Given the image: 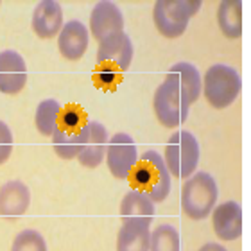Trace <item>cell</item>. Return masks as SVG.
Instances as JSON below:
<instances>
[{"label":"cell","instance_id":"6da1fadb","mask_svg":"<svg viewBox=\"0 0 251 251\" xmlns=\"http://www.w3.org/2000/svg\"><path fill=\"white\" fill-rule=\"evenodd\" d=\"M133 188L140 190L152 203H162L171 194L173 176L169 173L163 156L158 151H144L131 171L129 178Z\"/></svg>","mask_w":251,"mask_h":251},{"label":"cell","instance_id":"7a4b0ae2","mask_svg":"<svg viewBox=\"0 0 251 251\" xmlns=\"http://www.w3.org/2000/svg\"><path fill=\"white\" fill-rule=\"evenodd\" d=\"M86 131H88V119L81 108L77 106L63 108L56 129L50 136L56 154L61 160L77 158L86 140Z\"/></svg>","mask_w":251,"mask_h":251},{"label":"cell","instance_id":"3957f363","mask_svg":"<svg viewBox=\"0 0 251 251\" xmlns=\"http://www.w3.org/2000/svg\"><path fill=\"white\" fill-rule=\"evenodd\" d=\"M219 188L212 174L194 173L181 187V210L190 219H206L215 208Z\"/></svg>","mask_w":251,"mask_h":251},{"label":"cell","instance_id":"277c9868","mask_svg":"<svg viewBox=\"0 0 251 251\" xmlns=\"http://www.w3.org/2000/svg\"><path fill=\"white\" fill-rule=\"evenodd\" d=\"M204 99L215 110H225L239 97L242 88L241 74L225 63H215L204 72L201 81Z\"/></svg>","mask_w":251,"mask_h":251},{"label":"cell","instance_id":"5b68a950","mask_svg":"<svg viewBox=\"0 0 251 251\" xmlns=\"http://www.w3.org/2000/svg\"><path fill=\"white\" fill-rule=\"evenodd\" d=\"M162 156L171 176L179 179L190 178L196 173L199 156H201L198 138L187 129L174 131L167 140L165 154H162Z\"/></svg>","mask_w":251,"mask_h":251},{"label":"cell","instance_id":"8992f818","mask_svg":"<svg viewBox=\"0 0 251 251\" xmlns=\"http://www.w3.org/2000/svg\"><path fill=\"white\" fill-rule=\"evenodd\" d=\"M201 5V0H158L152 7V22L162 36L179 38Z\"/></svg>","mask_w":251,"mask_h":251},{"label":"cell","instance_id":"52a82bcc","mask_svg":"<svg viewBox=\"0 0 251 251\" xmlns=\"http://www.w3.org/2000/svg\"><path fill=\"white\" fill-rule=\"evenodd\" d=\"M152 110H154V115H156L158 122L163 127H171L173 129V127H178V126H181L187 121L190 106L185 102L178 84L174 83L171 77L165 75L163 83L154 92Z\"/></svg>","mask_w":251,"mask_h":251},{"label":"cell","instance_id":"ba28073f","mask_svg":"<svg viewBox=\"0 0 251 251\" xmlns=\"http://www.w3.org/2000/svg\"><path fill=\"white\" fill-rule=\"evenodd\" d=\"M133 54H135L133 42L126 32L102 40L97 49V65L100 68V77H110V81L117 79L119 74L129 68Z\"/></svg>","mask_w":251,"mask_h":251},{"label":"cell","instance_id":"9c48e42d","mask_svg":"<svg viewBox=\"0 0 251 251\" xmlns=\"http://www.w3.org/2000/svg\"><path fill=\"white\" fill-rule=\"evenodd\" d=\"M106 165L117 179H127L138 162V149L133 136L127 133H115L108 140Z\"/></svg>","mask_w":251,"mask_h":251},{"label":"cell","instance_id":"30bf717a","mask_svg":"<svg viewBox=\"0 0 251 251\" xmlns=\"http://www.w3.org/2000/svg\"><path fill=\"white\" fill-rule=\"evenodd\" d=\"M121 32H124V15L119 5L110 0L97 2L90 15V34L100 43L106 38Z\"/></svg>","mask_w":251,"mask_h":251},{"label":"cell","instance_id":"8fae6325","mask_svg":"<svg viewBox=\"0 0 251 251\" xmlns=\"http://www.w3.org/2000/svg\"><path fill=\"white\" fill-rule=\"evenodd\" d=\"M27 67L25 61L16 50L0 52V94L16 95L25 88Z\"/></svg>","mask_w":251,"mask_h":251},{"label":"cell","instance_id":"7c38bea8","mask_svg":"<svg viewBox=\"0 0 251 251\" xmlns=\"http://www.w3.org/2000/svg\"><path fill=\"white\" fill-rule=\"evenodd\" d=\"M212 226L221 241H237L242 235V208L237 201H225L212 210Z\"/></svg>","mask_w":251,"mask_h":251},{"label":"cell","instance_id":"4fadbf2b","mask_svg":"<svg viewBox=\"0 0 251 251\" xmlns=\"http://www.w3.org/2000/svg\"><path fill=\"white\" fill-rule=\"evenodd\" d=\"M90 43V31L81 20L65 22L58 34L59 52L68 61H77L84 56Z\"/></svg>","mask_w":251,"mask_h":251},{"label":"cell","instance_id":"5bb4252c","mask_svg":"<svg viewBox=\"0 0 251 251\" xmlns=\"http://www.w3.org/2000/svg\"><path fill=\"white\" fill-rule=\"evenodd\" d=\"M108 129L104 124L97 121H88V131H86V140L77 154V160L83 167L95 169L99 167L106 156V149H108Z\"/></svg>","mask_w":251,"mask_h":251},{"label":"cell","instance_id":"9a60e30c","mask_svg":"<svg viewBox=\"0 0 251 251\" xmlns=\"http://www.w3.org/2000/svg\"><path fill=\"white\" fill-rule=\"evenodd\" d=\"M63 9L59 2L54 0H42L38 2L32 13V31L40 38H54L58 36L63 27Z\"/></svg>","mask_w":251,"mask_h":251},{"label":"cell","instance_id":"2e32d148","mask_svg":"<svg viewBox=\"0 0 251 251\" xmlns=\"http://www.w3.org/2000/svg\"><path fill=\"white\" fill-rule=\"evenodd\" d=\"M31 204V192L24 181L11 179L0 187V215L20 217Z\"/></svg>","mask_w":251,"mask_h":251},{"label":"cell","instance_id":"e0dca14e","mask_svg":"<svg viewBox=\"0 0 251 251\" xmlns=\"http://www.w3.org/2000/svg\"><path fill=\"white\" fill-rule=\"evenodd\" d=\"M167 77H171L178 84L179 92L183 95L185 102L188 106L194 104L201 95V74L192 63L179 61L169 68Z\"/></svg>","mask_w":251,"mask_h":251},{"label":"cell","instance_id":"ac0fdd59","mask_svg":"<svg viewBox=\"0 0 251 251\" xmlns=\"http://www.w3.org/2000/svg\"><path fill=\"white\" fill-rule=\"evenodd\" d=\"M144 221H126L117 235V251H149V230Z\"/></svg>","mask_w":251,"mask_h":251},{"label":"cell","instance_id":"d6986e66","mask_svg":"<svg viewBox=\"0 0 251 251\" xmlns=\"http://www.w3.org/2000/svg\"><path fill=\"white\" fill-rule=\"evenodd\" d=\"M121 217L122 223L144 221L147 225H151L154 219V203L144 192L131 188L121 201Z\"/></svg>","mask_w":251,"mask_h":251},{"label":"cell","instance_id":"ffe728a7","mask_svg":"<svg viewBox=\"0 0 251 251\" xmlns=\"http://www.w3.org/2000/svg\"><path fill=\"white\" fill-rule=\"evenodd\" d=\"M217 24L226 38L237 40L242 36V2L223 0L217 9Z\"/></svg>","mask_w":251,"mask_h":251},{"label":"cell","instance_id":"44dd1931","mask_svg":"<svg viewBox=\"0 0 251 251\" xmlns=\"http://www.w3.org/2000/svg\"><path fill=\"white\" fill-rule=\"evenodd\" d=\"M61 110L63 106L56 99H45L38 104L36 113H34V124H36V129L40 131V135L52 136L56 124L59 121V115H61Z\"/></svg>","mask_w":251,"mask_h":251},{"label":"cell","instance_id":"7402d4cb","mask_svg":"<svg viewBox=\"0 0 251 251\" xmlns=\"http://www.w3.org/2000/svg\"><path fill=\"white\" fill-rule=\"evenodd\" d=\"M149 251H181L179 231L173 225H160L151 231Z\"/></svg>","mask_w":251,"mask_h":251},{"label":"cell","instance_id":"603a6c76","mask_svg":"<svg viewBox=\"0 0 251 251\" xmlns=\"http://www.w3.org/2000/svg\"><path fill=\"white\" fill-rule=\"evenodd\" d=\"M11 251H47V242L36 230H24L15 237Z\"/></svg>","mask_w":251,"mask_h":251},{"label":"cell","instance_id":"cb8c5ba5","mask_svg":"<svg viewBox=\"0 0 251 251\" xmlns=\"http://www.w3.org/2000/svg\"><path fill=\"white\" fill-rule=\"evenodd\" d=\"M13 133H11L9 126L4 121H0V165L9 160L11 152H13Z\"/></svg>","mask_w":251,"mask_h":251},{"label":"cell","instance_id":"d4e9b609","mask_svg":"<svg viewBox=\"0 0 251 251\" xmlns=\"http://www.w3.org/2000/svg\"><path fill=\"white\" fill-rule=\"evenodd\" d=\"M199 251H228L223 244H217V242H206Z\"/></svg>","mask_w":251,"mask_h":251}]
</instances>
